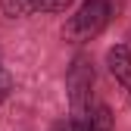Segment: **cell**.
<instances>
[{
	"label": "cell",
	"instance_id": "obj_4",
	"mask_svg": "<svg viewBox=\"0 0 131 131\" xmlns=\"http://www.w3.org/2000/svg\"><path fill=\"white\" fill-rule=\"evenodd\" d=\"M88 131H112V112L106 103H97L91 106V116H88Z\"/></svg>",
	"mask_w": 131,
	"mask_h": 131
},
{
	"label": "cell",
	"instance_id": "obj_7",
	"mask_svg": "<svg viewBox=\"0 0 131 131\" xmlns=\"http://www.w3.org/2000/svg\"><path fill=\"white\" fill-rule=\"evenodd\" d=\"M50 131H88V122H81V119H75V116H66V119H59Z\"/></svg>",
	"mask_w": 131,
	"mask_h": 131
},
{
	"label": "cell",
	"instance_id": "obj_6",
	"mask_svg": "<svg viewBox=\"0 0 131 131\" xmlns=\"http://www.w3.org/2000/svg\"><path fill=\"white\" fill-rule=\"evenodd\" d=\"M72 0H35V13H66Z\"/></svg>",
	"mask_w": 131,
	"mask_h": 131
},
{
	"label": "cell",
	"instance_id": "obj_3",
	"mask_svg": "<svg viewBox=\"0 0 131 131\" xmlns=\"http://www.w3.org/2000/svg\"><path fill=\"white\" fill-rule=\"evenodd\" d=\"M106 66H109L112 78L122 84V91L128 94V100H131V50H128L125 44L109 47V53H106Z\"/></svg>",
	"mask_w": 131,
	"mask_h": 131
},
{
	"label": "cell",
	"instance_id": "obj_2",
	"mask_svg": "<svg viewBox=\"0 0 131 131\" xmlns=\"http://www.w3.org/2000/svg\"><path fill=\"white\" fill-rule=\"evenodd\" d=\"M66 91H69V106H72V116L88 122L91 116V97H94V66L88 56H75L69 72H66Z\"/></svg>",
	"mask_w": 131,
	"mask_h": 131
},
{
	"label": "cell",
	"instance_id": "obj_5",
	"mask_svg": "<svg viewBox=\"0 0 131 131\" xmlns=\"http://www.w3.org/2000/svg\"><path fill=\"white\" fill-rule=\"evenodd\" d=\"M0 9L9 19H22V16L35 13V0H0Z\"/></svg>",
	"mask_w": 131,
	"mask_h": 131
},
{
	"label": "cell",
	"instance_id": "obj_1",
	"mask_svg": "<svg viewBox=\"0 0 131 131\" xmlns=\"http://www.w3.org/2000/svg\"><path fill=\"white\" fill-rule=\"evenodd\" d=\"M109 19H112L109 0H84V3L75 9V16L66 22L62 35L69 41H75V44H84V41L100 35V31L109 25Z\"/></svg>",
	"mask_w": 131,
	"mask_h": 131
},
{
	"label": "cell",
	"instance_id": "obj_8",
	"mask_svg": "<svg viewBox=\"0 0 131 131\" xmlns=\"http://www.w3.org/2000/svg\"><path fill=\"white\" fill-rule=\"evenodd\" d=\"M9 94H13V75L3 69V66H0V103H3Z\"/></svg>",
	"mask_w": 131,
	"mask_h": 131
}]
</instances>
